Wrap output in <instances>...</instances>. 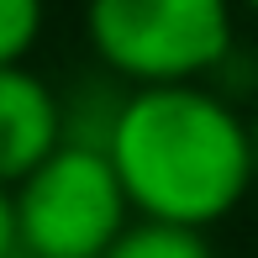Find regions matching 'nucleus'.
I'll return each instance as SVG.
<instances>
[{
    "instance_id": "f257e3e1",
    "label": "nucleus",
    "mask_w": 258,
    "mask_h": 258,
    "mask_svg": "<svg viewBox=\"0 0 258 258\" xmlns=\"http://www.w3.org/2000/svg\"><path fill=\"white\" fill-rule=\"evenodd\" d=\"M105 153L137 216L206 232L227 221L258 184L248 116L206 79L132 85L105 137Z\"/></svg>"
},
{
    "instance_id": "f03ea898",
    "label": "nucleus",
    "mask_w": 258,
    "mask_h": 258,
    "mask_svg": "<svg viewBox=\"0 0 258 258\" xmlns=\"http://www.w3.org/2000/svg\"><path fill=\"white\" fill-rule=\"evenodd\" d=\"M237 0H85V37L121 85L211 79L237 48Z\"/></svg>"
},
{
    "instance_id": "7ed1b4c3",
    "label": "nucleus",
    "mask_w": 258,
    "mask_h": 258,
    "mask_svg": "<svg viewBox=\"0 0 258 258\" xmlns=\"http://www.w3.org/2000/svg\"><path fill=\"white\" fill-rule=\"evenodd\" d=\"M11 206L21 248L37 258H100L137 216L111 153L74 137H63L27 179L11 184Z\"/></svg>"
},
{
    "instance_id": "20e7f679",
    "label": "nucleus",
    "mask_w": 258,
    "mask_h": 258,
    "mask_svg": "<svg viewBox=\"0 0 258 258\" xmlns=\"http://www.w3.org/2000/svg\"><path fill=\"white\" fill-rule=\"evenodd\" d=\"M63 143V95L21 63H0V184H16Z\"/></svg>"
},
{
    "instance_id": "39448f33",
    "label": "nucleus",
    "mask_w": 258,
    "mask_h": 258,
    "mask_svg": "<svg viewBox=\"0 0 258 258\" xmlns=\"http://www.w3.org/2000/svg\"><path fill=\"white\" fill-rule=\"evenodd\" d=\"M100 258H216V248H211L206 227L158 221V216H132Z\"/></svg>"
},
{
    "instance_id": "423d86ee",
    "label": "nucleus",
    "mask_w": 258,
    "mask_h": 258,
    "mask_svg": "<svg viewBox=\"0 0 258 258\" xmlns=\"http://www.w3.org/2000/svg\"><path fill=\"white\" fill-rule=\"evenodd\" d=\"M48 6L42 0H0V63H21L42 37Z\"/></svg>"
},
{
    "instance_id": "0eeeda50",
    "label": "nucleus",
    "mask_w": 258,
    "mask_h": 258,
    "mask_svg": "<svg viewBox=\"0 0 258 258\" xmlns=\"http://www.w3.org/2000/svg\"><path fill=\"white\" fill-rule=\"evenodd\" d=\"M21 237H16V206H11V190L0 184V258H16Z\"/></svg>"
},
{
    "instance_id": "6e6552de",
    "label": "nucleus",
    "mask_w": 258,
    "mask_h": 258,
    "mask_svg": "<svg viewBox=\"0 0 258 258\" xmlns=\"http://www.w3.org/2000/svg\"><path fill=\"white\" fill-rule=\"evenodd\" d=\"M248 132H253V174H258V116H248Z\"/></svg>"
},
{
    "instance_id": "1a4fd4ad",
    "label": "nucleus",
    "mask_w": 258,
    "mask_h": 258,
    "mask_svg": "<svg viewBox=\"0 0 258 258\" xmlns=\"http://www.w3.org/2000/svg\"><path fill=\"white\" fill-rule=\"evenodd\" d=\"M242 6H248V11H258V0H242Z\"/></svg>"
},
{
    "instance_id": "9d476101",
    "label": "nucleus",
    "mask_w": 258,
    "mask_h": 258,
    "mask_svg": "<svg viewBox=\"0 0 258 258\" xmlns=\"http://www.w3.org/2000/svg\"><path fill=\"white\" fill-rule=\"evenodd\" d=\"M16 258H37V253H27V248H21V253H16Z\"/></svg>"
}]
</instances>
